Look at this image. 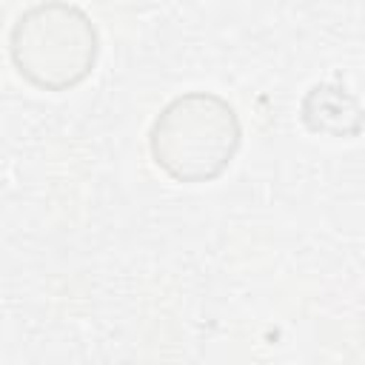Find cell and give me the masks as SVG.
I'll return each instance as SVG.
<instances>
[{
	"instance_id": "6da1fadb",
	"label": "cell",
	"mask_w": 365,
	"mask_h": 365,
	"mask_svg": "<svg viewBox=\"0 0 365 365\" xmlns=\"http://www.w3.org/2000/svg\"><path fill=\"white\" fill-rule=\"evenodd\" d=\"M242 148V120L217 91H182L171 97L148 125L154 165L180 185L220 180Z\"/></svg>"
},
{
	"instance_id": "7a4b0ae2",
	"label": "cell",
	"mask_w": 365,
	"mask_h": 365,
	"mask_svg": "<svg viewBox=\"0 0 365 365\" xmlns=\"http://www.w3.org/2000/svg\"><path fill=\"white\" fill-rule=\"evenodd\" d=\"M9 57L29 86L63 94L91 77L100 57V31L74 3H34L9 29Z\"/></svg>"
},
{
	"instance_id": "3957f363",
	"label": "cell",
	"mask_w": 365,
	"mask_h": 365,
	"mask_svg": "<svg viewBox=\"0 0 365 365\" xmlns=\"http://www.w3.org/2000/svg\"><path fill=\"white\" fill-rule=\"evenodd\" d=\"M299 123L319 137L354 140L365 128V108L348 86L325 80V83H314L302 94Z\"/></svg>"
}]
</instances>
